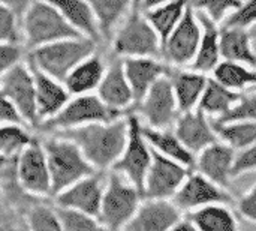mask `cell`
<instances>
[{"instance_id":"6da1fadb","label":"cell","mask_w":256,"mask_h":231,"mask_svg":"<svg viewBox=\"0 0 256 231\" xmlns=\"http://www.w3.org/2000/svg\"><path fill=\"white\" fill-rule=\"evenodd\" d=\"M129 134L128 116L111 122L86 125L76 129L57 132L78 146L88 164L98 171L111 170L124 150Z\"/></svg>"},{"instance_id":"7a4b0ae2","label":"cell","mask_w":256,"mask_h":231,"mask_svg":"<svg viewBox=\"0 0 256 231\" xmlns=\"http://www.w3.org/2000/svg\"><path fill=\"white\" fill-rule=\"evenodd\" d=\"M21 42L27 51L39 47L81 36L62 17L58 9L50 0L33 2L20 18Z\"/></svg>"},{"instance_id":"3957f363","label":"cell","mask_w":256,"mask_h":231,"mask_svg":"<svg viewBox=\"0 0 256 231\" xmlns=\"http://www.w3.org/2000/svg\"><path fill=\"white\" fill-rule=\"evenodd\" d=\"M42 146L51 177L52 197L75 182L98 173L84 158L78 146L62 135L45 138Z\"/></svg>"},{"instance_id":"277c9868","label":"cell","mask_w":256,"mask_h":231,"mask_svg":"<svg viewBox=\"0 0 256 231\" xmlns=\"http://www.w3.org/2000/svg\"><path fill=\"white\" fill-rule=\"evenodd\" d=\"M96 47L98 42L84 36L68 38L28 51V65L63 83L78 63L96 53Z\"/></svg>"},{"instance_id":"5b68a950","label":"cell","mask_w":256,"mask_h":231,"mask_svg":"<svg viewBox=\"0 0 256 231\" xmlns=\"http://www.w3.org/2000/svg\"><path fill=\"white\" fill-rule=\"evenodd\" d=\"M142 192L120 174L111 171L105 179L98 219L105 231H123L140 209Z\"/></svg>"},{"instance_id":"8992f818","label":"cell","mask_w":256,"mask_h":231,"mask_svg":"<svg viewBox=\"0 0 256 231\" xmlns=\"http://www.w3.org/2000/svg\"><path fill=\"white\" fill-rule=\"evenodd\" d=\"M117 57H159L162 42L142 11L130 12L114 32L111 39Z\"/></svg>"},{"instance_id":"52a82bcc","label":"cell","mask_w":256,"mask_h":231,"mask_svg":"<svg viewBox=\"0 0 256 231\" xmlns=\"http://www.w3.org/2000/svg\"><path fill=\"white\" fill-rule=\"evenodd\" d=\"M118 117L123 116L110 110L99 99L96 93H90V95L70 96L66 105L52 119L44 122L40 126L46 131H54L57 134L92 123L111 122Z\"/></svg>"},{"instance_id":"ba28073f","label":"cell","mask_w":256,"mask_h":231,"mask_svg":"<svg viewBox=\"0 0 256 231\" xmlns=\"http://www.w3.org/2000/svg\"><path fill=\"white\" fill-rule=\"evenodd\" d=\"M129 134L123 153L112 165L111 171L120 174L142 192L144 180L152 164L153 150L142 134L141 119L135 113L128 114Z\"/></svg>"},{"instance_id":"9c48e42d","label":"cell","mask_w":256,"mask_h":231,"mask_svg":"<svg viewBox=\"0 0 256 231\" xmlns=\"http://www.w3.org/2000/svg\"><path fill=\"white\" fill-rule=\"evenodd\" d=\"M202 36V27L198 20L196 11L189 3L183 18L170 35L166 42L162 45L160 56L165 63L172 68H184L189 66L198 51L200 42Z\"/></svg>"},{"instance_id":"30bf717a","label":"cell","mask_w":256,"mask_h":231,"mask_svg":"<svg viewBox=\"0 0 256 231\" xmlns=\"http://www.w3.org/2000/svg\"><path fill=\"white\" fill-rule=\"evenodd\" d=\"M16 176L24 192L32 198L52 197L51 177L42 141L32 138L16 155Z\"/></svg>"},{"instance_id":"8fae6325","label":"cell","mask_w":256,"mask_h":231,"mask_svg":"<svg viewBox=\"0 0 256 231\" xmlns=\"http://www.w3.org/2000/svg\"><path fill=\"white\" fill-rule=\"evenodd\" d=\"M140 119L146 120V125L156 129H170L176 125L180 110L172 90V84L168 77L158 80L147 95L134 105V111Z\"/></svg>"},{"instance_id":"7c38bea8","label":"cell","mask_w":256,"mask_h":231,"mask_svg":"<svg viewBox=\"0 0 256 231\" xmlns=\"http://www.w3.org/2000/svg\"><path fill=\"white\" fill-rule=\"evenodd\" d=\"M0 92L10 101L26 126H38L34 78L27 62H21L0 78Z\"/></svg>"},{"instance_id":"4fadbf2b","label":"cell","mask_w":256,"mask_h":231,"mask_svg":"<svg viewBox=\"0 0 256 231\" xmlns=\"http://www.w3.org/2000/svg\"><path fill=\"white\" fill-rule=\"evenodd\" d=\"M190 171L183 164L153 150L152 164L142 186L144 200H172Z\"/></svg>"},{"instance_id":"5bb4252c","label":"cell","mask_w":256,"mask_h":231,"mask_svg":"<svg viewBox=\"0 0 256 231\" xmlns=\"http://www.w3.org/2000/svg\"><path fill=\"white\" fill-rule=\"evenodd\" d=\"M234 201V194L226 191L202 176L201 173L192 170L177 194L172 197V203L178 207L183 215L202 209L212 204H231Z\"/></svg>"},{"instance_id":"9a60e30c","label":"cell","mask_w":256,"mask_h":231,"mask_svg":"<svg viewBox=\"0 0 256 231\" xmlns=\"http://www.w3.org/2000/svg\"><path fill=\"white\" fill-rule=\"evenodd\" d=\"M104 188L105 180L98 173H94L54 195V204L56 207L78 210L98 218Z\"/></svg>"},{"instance_id":"2e32d148","label":"cell","mask_w":256,"mask_h":231,"mask_svg":"<svg viewBox=\"0 0 256 231\" xmlns=\"http://www.w3.org/2000/svg\"><path fill=\"white\" fill-rule=\"evenodd\" d=\"M237 150L228 143L219 140L196 155L195 171L201 173L220 188L231 191L232 188V167ZM232 192V191H231Z\"/></svg>"},{"instance_id":"e0dca14e","label":"cell","mask_w":256,"mask_h":231,"mask_svg":"<svg viewBox=\"0 0 256 231\" xmlns=\"http://www.w3.org/2000/svg\"><path fill=\"white\" fill-rule=\"evenodd\" d=\"M174 132L184 147L195 156L220 140L213 126V120L198 108L194 111L180 113L174 125Z\"/></svg>"},{"instance_id":"ac0fdd59","label":"cell","mask_w":256,"mask_h":231,"mask_svg":"<svg viewBox=\"0 0 256 231\" xmlns=\"http://www.w3.org/2000/svg\"><path fill=\"white\" fill-rule=\"evenodd\" d=\"M184 215L172 200H142L132 221L123 231H170Z\"/></svg>"},{"instance_id":"d6986e66","label":"cell","mask_w":256,"mask_h":231,"mask_svg":"<svg viewBox=\"0 0 256 231\" xmlns=\"http://www.w3.org/2000/svg\"><path fill=\"white\" fill-rule=\"evenodd\" d=\"M96 95L110 110L117 114L123 116L129 108H134V93L124 75L123 60L120 57L106 66L105 75L96 90Z\"/></svg>"},{"instance_id":"ffe728a7","label":"cell","mask_w":256,"mask_h":231,"mask_svg":"<svg viewBox=\"0 0 256 231\" xmlns=\"http://www.w3.org/2000/svg\"><path fill=\"white\" fill-rule=\"evenodd\" d=\"M122 60L124 75L134 93L135 105L147 95L158 80L168 77L171 71V66L158 57H126Z\"/></svg>"},{"instance_id":"44dd1931","label":"cell","mask_w":256,"mask_h":231,"mask_svg":"<svg viewBox=\"0 0 256 231\" xmlns=\"http://www.w3.org/2000/svg\"><path fill=\"white\" fill-rule=\"evenodd\" d=\"M30 68L33 71L34 78V101L40 126L44 122L52 119L66 105V102L70 99V95L62 81L44 74L32 65Z\"/></svg>"},{"instance_id":"7402d4cb","label":"cell","mask_w":256,"mask_h":231,"mask_svg":"<svg viewBox=\"0 0 256 231\" xmlns=\"http://www.w3.org/2000/svg\"><path fill=\"white\" fill-rule=\"evenodd\" d=\"M168 78L172 84V90L178 104L180 113L194 111L198 108L201 96L206 90L208 77L206 74L183 69V68H172L168 74Z\"/></svg>"},{"instance_id":"603a6c76","label":"cell","mask_w":256,"mask_h":231,"mask_svg":"<svg viewBox=\"0 0 256 231\" xmlns=\"http://www.w3.org/2000/svg\"><path fill=\"white\" fill-rule=\"evenodd\" d=\"M198 20L202 27V36L201 42L196 51V56L194 62L188 66V69L201 72V74H210L216 69V66L222 62L220 56V26L216 24L213 20H210L206 14L198 12Z\"/></svg>"},{"instance_id":"cb8c5ba5","label":"cell","mask_w":256,"mask_h":231,"mask_svg":"<svg viewBox=\"0 0 256 231\" xmlns=\"http://www.w3.org/2000/svg\"><path fill=\"white\" fill-rule=\"evenodd\" d=\"M105 71L106 65L104 59L98 53H94L78 63L63 80V84L70 96L96 93L105 75Z\"/></svg>"},{"instance_id":"d4e9b609","label":"cell","mask_w":256,"mask_h":231,"mask_svg":"<svg viewBox=\"0 0 256 231\" xmlns=\"http://www.w3.org/2000/svg\"><path fill=\"white\" fill-rule=\"evenodd\" d=\"M254 32L240 27H220V56L224 60L256 68Z\"/></svg>"},{"instance_id":"484cf974","label":"cell","mask_w":256,"mask_h":231,"mask_svg":"<svg viewBox=\"0 0 256 231\" xmlns=\"http://www.w3.org/2000/svg\"><path fill=\"white\" fill-rule=\"evenodd\" d=\"M142 134L153 150H156L158 153H160L170 159H174V161L183 164L184 167H188L190 170H195L196 156L184 147V144L176 135L174 129H171V128L170 129H156V128L142 125Z\"/></svg>"},{"instance_id":"4316f807","label":"cell","mask_w":256,"mask_h":231,"mask_svg":"<svg viewBox=\"0 0 256 231\" xmlns=\"http://www.w3.org/2000/svg\"><path fill=\"white\" fill-rule=\"evenodd\" d=\"M62 14V17L70 24V27L81 36L94 42H100L99 27L94 14L87 0H50Z\"/></svg>"},{"instance_id":"83f0119b","label":"cell","mask_w":256,"mask_h":231,"mask_svg":"<svg viewBox=\"0 0 256 231\" xmlns=\"http://www.w3.org/2000/svg\"><path fill=\"white\" fill-rule=\"evenodd\" d=\"M102 41H111L122 21L132 12V0H87Z\"/></svg>"},{"instance_id":"f1b7e54d","label":"cell","mask_w":256,"mask_h":231,"mask_svg":"<svg viewBox=\"0 0 256 231\" xmlns=\"http://www.w3.org/2000/svg\"><path fill=\"white\" fill-rule=\"evenodd\" d=\"M196 231H240L236 213L228 204H212L184 215Z\"/></svg>"},{"instance_id":"f546056e","label":"cell","mask_w":256,"mask_h":231,"mask_svg":"<svg viewBox=\"0 0 256 231\" xmlns=\"http://www.w3.org/2000/svg\"><path fill=\"white\" fill-rule=\"evenodd\" d=\"M243 93L234 92L224 84H220L213 77H208L206 90L201 96L198 110H201L206 116H208L212 120H218L228 114L232 107L238 102Z\"/></svg>"},{"instance_id":"4dcf8cb0","label":"cell","mask_w":256,"mask_h":231,"mask_svg":"<svg viewBox=\"0 0 256 231\" xmlns=\"http://www.w3.org/2000/svg\"><path fill=\"white\" fill-rule=\"evenodd\" d=\"M189 3H190V0H174V2L162 3V5H158L147 11H142L146 18L150 21V24L159 35L162 45L166 42L170 35L174 32V29L183 18L184 11Z\"/></svg>"},{"instance_id":"1f68e13d","label":"cell","mask_w":256,"mask_h":231,"mask_svg":"<svg viewBox=\"0 0 256 231\" xmlns=\"http://www.w3.org/2000/svg\"><path fill=\"white\" fill-rule=\"evenodd\" d=\"M212 74L220 84L238 93L256 86V68L252 69L243 63L222 60Z\"/></svg>"},{"instance_id":"d6a6232c","label":"cell","mask_w":256,"mask_h":231,"mask_svg":"<svg viewBox=\"0 0 256 231\" xmlns=\"http://www.w3.org/2000/svg\"><path fill=\"white\" fill-rule=\"evenodd\" d=\"M213 126L219 138L236 150H242L256 143V120L232 122V123H214Z\"/></svg>"},{"instance_id":"836d02e7","label":"cell","mask_w":256,"mask_h":231,"mask_svg":"<svg viewBox=\"0 0 256 231\" xmlns=\"http://www.w3.org/2000/svg\"><path fill=\"white\" fill-rule=\"evenodd\" d=\"M32 137L24 125H0V156L14 158L28 143Z\"/></svg>"},{"instance_id":"e575fe53","label":"cell","mask_w":256,"mask_h":231,"mask_svg":"<svg viewBox=\"0 0 256 231\" xmlns=\"http://www.w3.org/2000/svg\"><path fill=\"white\" fill-rule=\"evenodd\" d=\"M24 222L28 231H63L56 207L34 204L27 209Z\"/></svg>"},{"instance_id":"d590c367","label":"cell","mask_w":256,"mask_h":231,"mask_svg":"<svg viewBox=\"0 0 256 231\" xmlns=\"http://www.w3.org/2000/svg\"><path fill=\"white\" fill-rule=\"evenodd\" d=\"M56 212L63 231H105L96 216L63 207H56Z\"/></svg>"},{"instance_id":"8d00e7d4","label":"cell","mask_w":256,"mask_h":231,"mask_svg":"<svg viewBox=\"0 0 256 231\" xmlns=\"http://www.w3.org/2000/svg\"><path fill=\"white\" fill-rule=\"evenodd\" d=\"M190 5L195 11L206 14L210 20L220 26L228 15L243 5V0H190Z\"/></svg>"},{"instance_id":"74e56055","label":"cell","mask_w":256,"mask_h":231,"mask_svg":"<svg viewBox=\"0 0 256 231\" xmlns=\"http://www.w3.org/2000/svg\"><path fill=\"white\" fill-rule=\"evenodd\" d=\"M246 120H256V92L242 95L238 102L232 107V110L228 114L213 122L232 123V122H246Z\"/></svg>"},{"instance_id":"f35d334b","label":"cell","mask_w":256,"mask_h":231,"mask_svg":"<svg viewBox=\"0 0 256 231\" xmlns=\"http://www.w3.org/2000/svg\"><path fill=\"white\" fill-rule=\"evenodd\" d=\"M0 42H21L20 17L0 5Z\"/></svg>"},{"instance_id":"ab89813d","label":"cell","mask_w":256,"mask_h":231,"mask_svg":"<svg viewBox=\"0 0 256 231\" xmlns=\"http://www.w3.org/2000/svg\"><path fill=\"white\" fill-rule=\"evenodd\" d=\"M256 24V0H243V5L234 11L226 20L220 24V27H240L250 29Z\"/></svg>"},{"instance_id":"60d3db41","label":"cell","mask_w":256,"mask_h":231,"mask_svg":"<svg viewBox=\"0 0 256 231\" xmlns=\"http://www.w3.org/2000/svg\"><path fill=\"white\" fill-rule=\"evenodd\" d=\"M26 51L22 42H0V78L14 66L24 62Z\"/></svg>"},{"instance_id":"b9f144b4","label":"cell","mask_w":256,"mask_h":231,"mask_svg":"<svg viewBox=\"0 0 256 231\" xmlns=\"http://www.w3.org/2000/svg\"><path fill=\"white\" fill-rule=\"evenodd\" d=\"M252 171H256V143L242 150H237L232 167V179H237Z\"/></svg>"},{"instance_id":"7bdbcfd3","label":"cell","mask_w":256,"mask_h":231,"mask_svg":"<svg viewBox=\"0 0 256 231\" xmlns=\"http://www.w3.org/2000/svg\"><path fill=\"white\" fill-rule=\"evenodd\" d=\"M237 212L243 219L256 225V185L238 198Z\"/></svg>"},{"instance_id":"ee69618b","label":"cell","mask_w":256,"mask_h":231,"mask_svg":"<svg viewBox=\"0 0 256 231\" xmlns=\"http://www.w3.org/2000/svg\"><path fill=\"white\" fill-rule=\"evenodd\" d=\"M0 125H24L15 107L2 92H0Z\"/></svg>"},{"instance_id":"f6af8a7d","label":"cell","mask_w":256,"mask_h":231,"mask_svg":"<svg viewBox=\"0 0 256 231\" xmlns=\"http://www.w3.org/2000/svg\"><path fill=\"white\" fill-rule=\"evenodd\" d=\"M33 2H36V0H0V5L8 8V9H10V11H14L21 18V15L26 12V9Z\"/></svg>"},{"instance_id":"bcb514c9","label":"cell","mask_w":256,"mask_h":231,"mask_svg":"<svg viewBox=\"0 0 256 231\" xmlns=\"http://www.w3.org/2000/svg\"><path fill=\"white\" fill-rule=\"evenodd\" d=\"M10 207L0 200V231H8L10 224Z\"/></svg>"},{"instance_id":"7dc6e473","label":"cell","mask_w":256,"mask_h":231,"mask_svg":"<svg viewBox=\"0 0 256 231\" xmlns=\"http://www.w3.org/2000/svg\"><path fill=\"white\" fill-rule=\"evenodd\" d=\"M15 158L16 156H14V158H2L0 156V198H2V189H3V182H4L6 173L10 168V165H12Z\"/></svg>"},{"instance_id":"c3c4849f","label":"cell","mask_w":256,"mask_h":231,"mask_svg":"<svg viewBox=\"0 0 256 231\" xmlns=\"http://www.w3.org/2000/svg\"><path fill=\"white\" fill-rule=\"evenodd\" d=\"M170 231H196L195 230V227L190 224V221L189 219H186V218H183L174 228H171Z\"/></svg>"},{"instance_id":"681fc988","label":"cell","mask_w":256,"mask_h":231,"mask_svg":"<svg viewBox=\"0 0 256 231\" xmlns=\"http://www.w3.org/2000/svg\"><path fill=\"white\" fill-rule=\"evenodd\" d=\"M168 2H174V0H144L141 11H147V9H150V8H154V6H158V5L168 3Z\"/></svg>"},{"instance_id":"f907efd6","label":"cell","mask_w":256,"mask_h":231,"mask_svg":"<svg viewBox=\"0 0 256 231\" xmlns=\"http://www.w3.org/2000/svg\"><path fill=\"white\" fill-rule=\"evenodd\" d=\"M8 231H28V230H27L26 222H22V224H21V222H18V224H12Z\"/></svg>"},{"instance_id":"816d5d0a","label":"cell","mask_w":256,"mask_h":231,"mask_svg":"<svg viewBox=\"0 0 256 231\" xmlns=\"http://www.w3.org/2000/svg\"><path fill=\"white\" fill-rule=\"evenodd\" d=\"M144 0H132V12H138L142 8Z\"/></svg>"}]
</instances>
